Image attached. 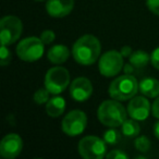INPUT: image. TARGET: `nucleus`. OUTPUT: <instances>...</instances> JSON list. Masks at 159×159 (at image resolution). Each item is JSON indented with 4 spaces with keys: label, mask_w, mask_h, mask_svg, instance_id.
<instances>
[{
    "label": "nucleus",
    "mask_w": 159,
    "mask_h": 159,
    "mask_svg": "<svg viewBox=\"0 0 159 159\" xmlns=\"http://www.w3.org/2000/svg\"><path fill=\"white\" fill-rule=\"evenodd\" d=\"M102 45L96 36L86 34L74 43L72 47V56L81 66H92L99 58Z\"/></svg>",
    "instance_id": "obj_1"
},
{
    "label": "nucleus",
    "mask_w": 159,
    "mask_h": 159,
    "mask_svg": "<svg viewBox=\"0 0 159 159\" xmlns=\"http://www.w3.org/2000/svg\"><path fill=\"white\" fill-rule=\"evenodd\" d=\"M128 111L120 104L119 100H105L99 105L97 116L99 121L108 128H118L126 120Z\"/></svg>",
    "instance_id": "obj_2"
},
{
    "label": "nucleus",
    "mask_w": 159,
    "mask_h": 159,
    "mask_svg": "<svg viewBox=\"0 0 159 159\" xmlns=\"http://www.w3.org/2000/svg\"><path fill=\"white\" fill-rule=\"evenodd\" d=\"M109 95L119 102H125L133 98L139 92V82L132 74H124L113 80L109 85Z\"/></svg>",
    "instance_id": "obj_3"
},
{
    "label": "nucleus",
    "mask_w": 159,
    "mask_h": 159,
    "mask_svg": "<svg viewBox=\"0 0 159 159\" xmlns=\"http://www.w3.org/2000/svg\"><path fill=\"white\" fill-rule=\"evenodd\" d=\"M44 84L50 94L59 95L70 84V73L63 66H52L45 75Z\"/></svg>",
    "instance_id": "obj_4"
},
{
    "label": "nucleus",
    "mask_w": 159,
    "mask_h": 159,
    "mask_svg": "<svg viewBox=\"0 0 159 159\" xmlns=\"http://www.w3.org/2000/svg\"><path fill=\"white\" fill-rule=\"evenodd\" d=\"M44 43L40 37L30 36L22 39L16 46V55L21 60L26 62H34L43 57L44 55Z\"/></svg>",
    "instance_id": "obj_5"
},
{
    "label": "nucleus",
    "mask_w": 159,
    "mask_h": 159,
    "mask_svg": "<svg viewBox=\"0 0 159 159\" xmlns=\"http://www.w3.org/2000/svg\"><path fill=\"white\" fill-rule=\"evenodd\" d=\"M106 144L104 139H102L94 135H89L79 142L77 150L80 156L84 159H102L106 156Z\"/></svg>",
    "instance_id": "obj_6"
},
{
    "label": "nucleus",
    "mask_w": 159,
    "mask_h": 159,
    "mask_svg": "<svg viewBox=\"0 0 159 159\" xmlns=\"http://www.w3.org/2000/svg\"><path fill=\"white\" fill-rule=\"evenodd\" d=\"M23 32V24L18 16H6L0 21V39L1 45H12L20 38Z\"/></svg>",
    "instance_id": "obj_7"
},
{
    "label": "nucleus",
    "mask_w": 159,
    "mask_h": 159,
    "mask_svg": "<svg viewBox=\"0 0 159 159\" xmlns=\"http://www.w3.org/2000/svg\"><path fill=\"white\" fill-rule=\"evenodd\" d=\"M124 66L123 56L120 51L109 50L102 55L98 62V69L102 76L112 77L119 74Z\"/></svg>",
    "instance_id": "obj_8"
},
{
    "label": "nucleus",
    "mask_w": 159,
    "mask_h": 159,
    "mask_svg": "<svg viewBox=\"0 0 159 159\" xmlns=\"http://www.w3.org/2000/svg\"><path fill=\"white\" fill-rule=\"evenodd\" d=\"M87 125V117L84 111L75 109L64 116L62 120L61 128L64 134L68 136H77L82 134Z\"/></svg>",
    "instance_id": "obj_9"
},
{
    "label": "nucleus",
    "mask_w": 159,
    "mask_h": 159,
    "mask_svg": "<svg viewBox=\"0 0 159 159\" xmlns=\"http://www.w3.org/2000/svg\"><path fill=\"white\" fill-rule=\"evenodd\" d=\"M23 149V141L20 135L9 133L0 142V156L6 159H14Z\"/></svg>",
    "instance_id": "obj_10"
},
{
    "label": "nucleus",
    "mask_w": 159,
    "mask_h": 159,
    "mask_svg": "<svg viewBox=\"0 0 159 159\" xmlns=\"http://www.w3.org/2000/svg\"><path fill=\"white\" fill-rule=\"evenodd\" d=\"M150 104L146 96H134L131 98L126 107L128 115L137 121H144L148 118L150 112Z\"/></svg>",
    "instance_id": "obj_11"
},
{
    "label": "nucleus",
    "mask_w": 159,
    "mask_h": 159,
    "mask_svg": "<svg viewBox=\"0 0 159 159\" xmlns=\"http://www.w3.org/2000/svg\"><path fill=\"white\" fill-rule=\"evenodd\" d=\"M93 94V85L87 77H76L70 84V95L75 102H83Z\"/></svg>",
    "instance_id": "obj_12"
},
{
    "label": "nucleus",
    "mask_w": 159,
    "mask_h": 159,
    "mask_svg": "<svg viewBox=\"0 0 159 159\" xmlns=\"http://www.w3.org/2000/svg\"><path fill=\"white\" fill-rule=\"evenodd\" d=\"M74 0H48L46 11L52 18H64L72 12Z\"/></svg>",
    "instance_id": "obj_13"
},
{
    "label": "nucleus",
    "mask_w": 159,
    "mask_h": 159,
    "mask_svg": "<svg viewBox=\"0 0 159 159\" xmlns=\"http://www.w3.org/2000/svg\"><path fill=\"white\" fill-rule=\"evenodd\" d=\"M139 91L148 98H155L159 96V81L154 77L143 79L139 84Z\"/></svg>",
    "instance_id": "obj_14"
},
{
    "label": "nucleus",
    "mask_w": 159,
    "mask_h": 159,
    "mask_svg": "<svg viewBox=\"0 0 159 159\" xmlns=\"http://www.w3.org/2000/svg\"><path fill=\"white\" fill-rule=\"evenodd\" d=\"M48 60L51 63L61 64L64 63L70 57V50L64 45H55L48 50L47 53Z\"/></svg>",
    "instance_id": "obj_15"
},
{
    "label": "nucleus",
    "mask_w": 159,
    "mask_h": 159,
    "mask_svg": "<svg viewBox=\"0 0 159 159\" xmlns=\"http://www.w3.org/2000/svg\"><path fill=\"white\" fill-rule=\"evenodd\" d=\"M66 100L60 96H55L46 102V112L49 117L58 118L63 115L66 110Z\"/></svg>",
    "instance_id": "obj_16"
},
{
    "label": "nucleus",
    "mask_w": 159,
    "mask_h": 159,
    "mask_svg": "<svg viewBox=\"0 0 159 159\" xmlns=\"http://www.w3.org/2000/svg\"><path fill=\"white\" fill-rule=\"evenodd\" d=\"M129 61L132 66H134L136 69H142L147 66L148 61H150V55H148L144 50H136L133 51L132 55L129 58Z\"/></svg>",
    "instance_id": "obj_17"
},
{
    "label": "nucleus",
    "mask_w": 159,
    "mask_h": 159,
    "mask_svg": "<svg viewBox=\"0 0 159 159\" xmlns=\"http://www.w3.org/2000/svg\"><path fill=\"white\" fill-rule=\"evenodd\" d=\"M122 128H121V132L123 135L128 137H135L139 134V131H141V128H139V124L137 123V120L134 119H126L125 121L122 123Z\"/></svg>",
    "instance_id": "obj_18"
},
{
    "label": "nucleus",
    "mask_w": 159,
    "mask_h": 159,
    "mask_svg": "<svg viewBox=\"0 0 159 159\" xmlns=\"http://www.w3.org/2000/svg\"><path fill=\"white\" fill-rule=\"evenodd\" d=\"M120 132L116 130V128H110L104 133V141L109 145H116L120 141Z\"/></svg>",
    "instance_id": "obj_19"
},
{
    "label": "nucleus",
    "mask_w": 159,
    "mask_h": 159,
    "mask_svg": "<svg viewBox=\"0 0 159 159\" xmlns=\"http://www.w3.org/2000/svg\"><path fill=\"white\" fill-rule=\"evenodd\" d=\"M150 141L147 136L145 135H141L134 141V146L136 148V150H139V152H147L150 148Z\"/></svg>",
    "instance_id": "obj_20"
},
{
    "label": "nucleus",
    "mask_w": 159,
    "mask_h": 159,
    "mask_svg": "<svg viewBox=\"0 0 159 159\" xmlns=\"http://www.w3.org/2000/svg\"><path fill=\"white\" fill-rule=\"evenodd\" d=\"M50 92L45 87V89H39L34 93L33 95V100L37 105H43L46 104L49 99H50Z\"/></svg>",
    "instance_id": "obj_21"
},
{
    "label": "nucleus",
    "mask_w": 159,
    "mask_h": 159,
    "mask_svg": "<svg viewBox=\"0 0 159 159\" xmlns=\"http://www.w3.org/2000/svg\"><path fill=\"white\" fill-rule=\"evenodd\" d=\"M11 51L7 48V45H1V50H0V64L2 66H8L11 61Z\"/></svg>",
    "instance_id": "obj_22"
},
{
    "label": "nucleus",
    "mask_w": 159,
    "mask_h": 159,
    "mask_svg": "<svg viewBox=\"0 0 159 159\" xmlns=\"http://www.w3.org/2000/svg\"><path fill=\"white\" fill-rule=\"evenodd\" d=\"M55 38H56L55 32L50 31V30H46V31L42 32V34H40V39L43 40V43H44L45 45L51 44V43L55 40Z\"/></svg>",
    "instance_id": "obj_23"
},
{
    "label": "nucleus",
    "mask_w": 159,
    "mask_h": 159,
    "mask_svg": "<svg viewBox=\"0 0 159 159\" xmlns=\"http://www.w3.org/2000/svg\"><path fill=\"white\" fill-rule=\"evenodd\" d=\"M106 157L108 159H128L129 156L125 154L124 152L120 149H115V150H111L109 154L106 155Z\"/></svg>",
    "instance_id": "obj_24"
},
{
    "label": "nucleus",
    "mask_w": 159,
    "mask_h": 159,
    "mask_svg": "<svg viewBox=\"0 0 159 159\" xmlns=\"http://www.w3.org/2000/svg\"><path fill=\"white\" fill-rule=\"evenodd\" d=\"M146 6L156 16H159V0H146Z\"/></svg>",
    "instance_id": "obj_25"
},
{
    "label": "nucleus",
    "mask_w": 159,
    "mask_h": 159,
    "mask_svg": "<svg viewBox=\"0 0 159 159\" xmlns=\"http://www.w3.org/2000/svg\"><path fill=\"white\" fill-rule=\"evenodd\" d=\"M150 63L155 69L159 70V47L154 49V51L150 53Z\"/></svg>",
    "instance_id": "obj_26"
},
{
    "label": "nucleus",
    "mask_w": 159,
    "mask_h": 159,
    "mask_svg": "<svg viewBox=\"0 0 159 159\" xmlns=\"http://www.w3.org/2000/svg\"><path fill=\"white\" fill-rule=\"evenodd\" d=\"M152 116L157 119H159V96L155 99L154 104L152 106Z\"/></svg>",
    "instance_id": "obj_27"
},
{
    "label": "nucleus",
    "mask_w": 159,
    "mask_h": 159,
    "mask_svg": "<svg viewBox=\"0 0 159 159\" xmlns=\"http://www.w3.org/2000/svg\"><path fill=\"white\" fill-rule=\"evenodd\" d=\"M120 52H121V55L123 56V58H130V56L132 55L133 51L130 46H123L121 48V50H120Z\"/></svg>",
    "instance_id": "obj_28"
},
{
    "label": "nucleus",
    "mask_w": 159,
    "mask_h": 159,
    "mask_svg": "<svg viewBox=\"0 0 159 159\" xmlns=\"http://www.w3.org/2000/svg\"><path fill=\"white\" fill-rule=\"evenodd\" d=\"M123 69H124V72H125L126 74H132L136 68H135L134 66H132L131 63H128V64H125V66H123Z\"/></svg>",
    "instance_id": "obj_29"
},
{
    "label": "nucleus",
    "mask_w": 159,
    "mask_h": 159,
    "mask_svg": "<svg viewBox=\"0 0 159 159\" xmlns=\"http://www.w3.org/2000/svg\"><path fill=\"white\" fill-rule=\"evenodd\" d=\"M154 135L159 139V121L154 124Z\"/></svg>",
    "instance_id": "obj_30"
},
{
    "label": "nucleus",
    "mask_w": 159,
    "mask_h": 159,
    "mask_svg": "<svg viewBox=\"0 0 159 159\" xmlns=\"http://www.w3.org/2000/svg\"><path fill=\"white\" fill-rule=\"evenodd\" d=\"M35 1H43V0H35Z\"/></svg>",
    "instance_id": "obj_31"
}]
</instances>
